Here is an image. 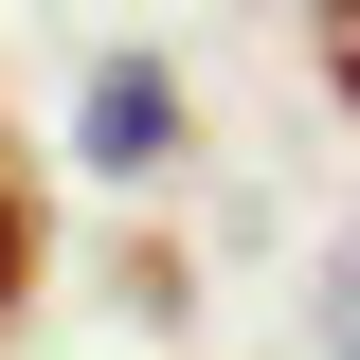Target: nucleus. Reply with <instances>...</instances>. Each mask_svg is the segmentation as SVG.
<instances>
[{
  "instance_id": "nucleus-1",
  "label": "nucleus",
  "mask_w": 360,
  "mask_h": 360,
  "mask_svg": "<svg viewBox=\"0 0 360 360\" xmlns=\"http://www.w3.org/2000/svg\"><path fill=\"white\" fill-rule=\"evenodd\" d=\"M72 144H90V180H162L180 162V72L162 54H108V72L72 90Z\"/></svg>"
},
{
  "instance_id": "nucleus-2",
  "label": "nucleus",
  "mask_w": 360,
  "mask_h": 360,
  "mask_svg": "<svg viewBox=\"0 0 360 360\" xmlns=\"http://www.w3.org/2000/svg\"><path fill=\"white\" fill-rule=\"evenodd\" d=\"M37 252H54V217H37V162L0 144V324L37 307Z\"/></svg>"
},
{
  "instance_id": "nucleus-3",
  "label": "nucleus",
  "mask_w": 360,
  "mask_h": 360,
  "mask_svg": "<svg viewBox=\"0 0 360 360\" xmlns=\"http://www.w3.org/2000/svg\"><path fill=\"white\" fill-rule=\"evenodd\" d=\"M307 54H324V90L360 108V0H307Z\"/></svg>"
}]
</instances>
